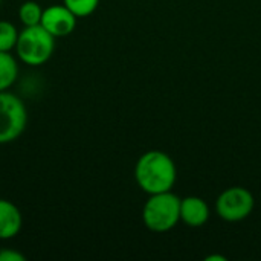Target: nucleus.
Segmentation results:
<instances>
[{"instance_id":"nucleus-4","label":"nucleus","mask_w":261,"mask_h":261,"mask_svg":"<svg viewBox=\"0 0 261 261\" xmlns=\"http://www.w3.org/2000/svg\"><path fill=\"white\" fill-rule=\"evenodd\" d=\"M28 124V110L23 101L9 93L0 92V145L20 138Z\"/></svg>"},{"instance_id":"nucleus-6","label":"nucleus","mask_w":261,"mask_h":261,"mask_svg":"<svg viewBox=\"0 0 261 261\" xmlns=\"http://www.w3.org/2000/svg\"><path fill=\"white\" fill-rule=\"evenodd\" d=\"M76 15L63 3V5H52L46 9H43L41 15V26L57 37H66L73 32L76 26Z\"/></svg>"},{"instance_id":"nucleus-14","label":"nucleus","mask_w":261,"mask_h":261,"mask_svg":"<svg viewBox=\"0 0 261 261\" xmlns=\"http://www.w3.org/2000/svg\"><path fill=\"white\" fill-rule=\"evenodd\" d=\"M206 261H226V257L225 255H210L205 258Z\"/></svg>"},{"instance_id":"nucleus-7","label":"nucleus","mask_w":261,"mask_h":261,"mask_svg":"<svg viewBox=\"0 0 261 261\" xmlns=\"http://www.w3.org/2000/svg\"><path fill=\"white\" fill-rule=\"evenodd\" d=\"M211 216L210 205L199 196H187L180 199V222L190 228L203 226Z\"/></svg>"},{"instance_id":"nucleus-2","label":"nucleus","mask_w":261,"mask_h":261,"mask_svg":"<svg viewBox=\"0 0 261 261\" xmlns=\"http://www.w3.org/2000/svg\"><path fill=\"white\" fill-rule=\"evenodd\" d=\"M142 222L153 232H168L180 222V197L173 191L150 194L142 208Z\"/></svg>"},{"instance_id":"nucleus-8","label":"nucleus","mask_w":261,"mask_h":261,"mask_svg":"<svg viewBox=\"0 0 261 261\" xmlns=\"http://www.w3.org/2000/svg\"><path fill=\"white\" fill-rule=\"evenodd\" d=\"M23 225L20 210L9 200L0 199V240L15 237Z\"/></svg>"},{"instance_id":"nucleus-9","label":"nucleus","mask_w":261,"mask_h":261,"mask_svg":"<svg viewBox=\"0 0 261 261\" xmlns=\"http://www.w3.org/2000/svg\"><path fill=\"white\" fill-rule=\"evenodd\" d=\"M18 76V66L11 52H0V92L8 90Z\"/></svg>"},{"instance_id":"nucleus-5","label":"nucleus","mask_w":261,"mask_h":261,"mask_svg":"<svg viewBox=\"0 0 261 261\" xmlns=\"http://www.w3.org/2000/svg\"><path fill=\"white\" fill-rule=\"evenodd\" d=\"M255 199L245 187H229L216 200V213L225 222H242L254 211Z\"/></svg>"},{"instance_id":"nucleus-11","label":"nucleus","mask_w":261,"mask_h":261,"mask_svg":"<svg viewBox=\"0 0 261 261\" xmlns=\"http://www.w3.org/2000/svg\"><path fill=\"white\" fill-rule=\"evenodd\" d=\"M18 34L20 32L11 21L2 20L0 21V52H11L12 49H15Z\"/></svg>"},{"instance_id":"nucleus-13","label":"nucleus","mask_w":261,"mask_h":261,"mask_svg":"<svg viewBox=\"0 0 261 261\" xmlns=\"http://www.w3.org/2000/svg\"><path fill=\"white\" fill-rule=\"evenodd\" d=\"M26 257L15 251V249H2L0 251V261H24Z\"/></svg>"},{"instance_id":"nucleus-12","label":"nucleus","mask_w":261,"mask_h":261,"mask_svg":"<svg viewBox=\"0 0 261 261\" xmlns=\"http://www.w3.org/2000/svg\"><path fill=\"white\" fill-rule=\"evenodd\" d=\"M64 5L80 18L93 14L99 5V0H63Z\"/></svg>"},{"instance_id":"nucleus-15","label":"nucleus","mask_w":261,"mask_h":261,"mask_svg":"<svg viewBox=\"0 0 261 261\" xmlns=\"http://www.w3.org/2000/svg\"><path fill=\"white\" fill-rule=\"evenodd\" d=\"M0 2H2V0H0Z\"/></svg>"},{"instance_id":"nucleus-3","label":"nucleus","mask_w":261,"mask_h":261,"mask_svg":"<svg viewBox=\"0 0 261 261\" xmlns=\"http://www.w3.org/2000/svg\"><path fill=\"white\" fill-rule=\"evenodd\" d=\"M55 37L49 34L41 24L24 26L18 34L15 50L18 58L28 66H41L54 54Z\"/></svg>"},{"instance_id":"nucleus-10","label":"nucleus","mask_w":261,"mask_h":261,"mask_svg":"<svg viewBox=\"0 0 261 261\" xmlns=\"http://www.w3.org/2000/svg\"><path fill=\"white\" fill-rule=\"evenodd\" d=\"M43 9L37 2L28 0L20 5L18 8V18L23 23V26H37L41 23Z\"/></svg>"},{"instance_id":"nucleus-1","label":"nucleus","mask_w":261,"mask_h":261,"mask_svg":"<svg viewBox=\"0 0 261 261\" xmlns=\"http://www.w3.org/2000/svg\"><path fill=\"white\" fill-rule=\"evenodd\" d=\"M135 180L148 196L171 191L177 180V167L165 151L148 150L135 165Z\"/></svg>"}]
</instances>
